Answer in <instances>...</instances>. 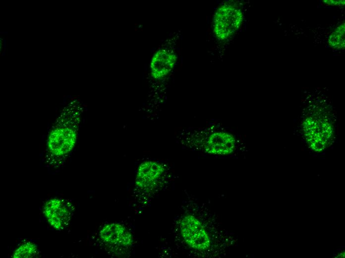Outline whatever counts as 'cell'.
<instances>
[{
	"label": "cell",
	"instance_id": "1",
	"mask_svg": "<svg viewBox=\"0 0 345 258\" xmlns=\"http://www.w3.org/2000/svg\"><path fill=\"white\" fill-rule=\"evenodd\" d=\"M179 232L184 243L190 249L204 252L211 247L209 233L202 222L196 216L187 214L180 220Z\"/></svg>",
	"mask_w": 345,
	"mask_h": 258
},
{
	"label": "cell",
	"instance_id": "2",
	"mask_svg": "<svg viewBox=\"0 0 345 258\" xmlns=\"http://www.w3.org/2000/svg\"><path fill=\"white\" fill-rule=\"evenodd\" d=\"M242 20L243 14L239 8L223 4L218 8L214 15L213 32L220 40H226L238 30Z\"/></svg>",
	"mask_w": 345,
	"mask_h": 258
},
{
	"label": "cell",
	"instance_id": "3",
	"mask_svg": "<svg viewBox=\"0 0 345 258\" xmlns=\"http://www.w3.org/2000/svg\"><path fill=\"white\" fill-rule=\"evenodd\" d=\"M303 129L307 142L314 151H321L330 145L333 130L328 122L309 117L304 122Z\"/></svg>",
	"mask_w": 345,
	"mask_h": 258
},
{
	"label": "cell",
	"instance_id": "4",
	"mask_svg": "<svg viewBox=\"0 0 345 258\" xmlns=\"http://www.w3.org/2000/svg\"><path fill=\"white\" fill-rule=\"evenodd\" d=\"M62 125L54 128L48 140V148L55 155L62 156L70 152L74 146L76 132L69 121H63Z\"/></svg>",
	"mask_w": 345,
	"mask_h": 258
},
{
	"label": "cell",
	"instance_id": "5",
	"mask_svg": "<svg viewBox=\"0 0 345 258\" xmlns=\"http://www.w3.org/2000/svg\"><path fill=\"white\" fill-rule=\"evenodd\" d=\"M236 140L230 133L223 130L209 132L202 140L203 151L213 155L225 156L235 150Z\"/></svg>",
	"mask_w": 345,
	"mask_h": 258
},
{
	"label": "cell",
	"instance_id": "6",
	"mask_svg": "<svg viewBox=\"0 0 345 258\" xmlns=\"http://www.w3.org/2000/svg\"><path fill=\"white\" fill-rule=\"evenodd\" d=\"M44 213L53 228L61 230L68 225L70 221L72 208L71 204L64 200L53 198L46 203Z\"/></svg>",
	"mask_w": 345,
	"mask_h": 258
},
{
	"label": "cell",
	"instance_id": "7",
	"mask_svg": "<svg viewBox=\"0 0 345 258\" xmlns=\"http://www.w3.org/2000/svg\"><path fill=\"white\" fill-rule=\"evenodd\" d=\"M165 171L164 166L155 161H145L137 169L135 186L139 190H152L157 185Z\"/></svg>",
	"mask_w": 345,
	"mask_h": 258
},
{
	"label": "cell",
	"instance_id": "8",
	"mask_svg": "<svg viewBox=\"0 0 345 258\" xmlns=\"http://www.w3.org/2000/svg\"><path fill=\"white\" fill-rule=\"evenodd\" d=\"M99 236L106 244L122 248L130 247L134 240L130 231L118 223L105 225L100 230Z\"/></svg>",
	"mask_w": 345,
	"mask_h": 258
},
{
	"label": "cell",
	"instance_id": "9",
	"mask_svg": "<svg viewBox=\"0 0 345 258\" xmlns=\"http://www.w3.org/2000/svg\"><path fill=\"white\" fill-rule=\"evenodd\" d=\"M177 56L173 52L162 49L153 56L150 70L152 77L156 80H161L169 75L173 68Z\"/></svg>",
	"mask_w": 345,
	"mask_h": 258
},
{
	"label": "cell",
	"instance_id": "10",
	"mask_svg": "<svg viewBox=\"0 0 345 258\" xmlns=\"http://www.w3.org/2000/svg\"><path fill=\"white\" fill-rule=\"evenodd\" d=\"M330 46L335 49L345 47V23L339 26L331 34L329 38Z\"/></svg>",
	"mask_w": 345,
	"mask_h": 258
},
{
	"label": "cell",
	"instance_id": "11",
	"mask_svg": "<svg viewBox=\"0 0 345 258\" xmlns=\"http://www.w3.org/2000/svg\"><path fill=\"white\" fill-rule=\"evenodd\" d=\"M37 252V247L31 243H26L17 249L13 255L14 258H32Z\"/></svg>",
	"mask_w": 345,
	"mask_h": 258
},
{
	"label": "cell",
	"instance_id": "12",
	"mask_svg": "<svg viewBox=\"0 0 345 258\" xmlns=\"http://www.w3.org/2000/svg\"><path fill=\"white\" fill-rule=\"evenodd\" d=\"M324 2L329 4L343 5L345 4V0L334 1V0H324Z\"/></svg>",
	"mask_w": 345,
	"mask_h": 258
}]
</instances>
